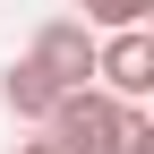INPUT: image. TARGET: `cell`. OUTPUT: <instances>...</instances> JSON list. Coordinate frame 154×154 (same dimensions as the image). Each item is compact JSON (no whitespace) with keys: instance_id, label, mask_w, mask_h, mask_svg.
Wrapping results in <instances>:
<instances>
[{"instance_id":"cell-4","label":"cell","mask_w":154,"mask_h":154,"mask_svg":"<svg viewBox=\"0 0 154 154\" xmlns=\"http://www.w3.org/2000/svg\"><path fill=\"white\" fill-rule=\"evenodd\" d=\"M51 103H60V86H51L34 60H17L9 69V111H17V120H51Z\"/></svg>"},{"instance_id":"cell-5","label":"cell","mask_w":154,"mask_h":154,"mask_svg":"<svg viewBox=\"0 0 154 154\" xmlns=\"http://www.w3.org/2000/svg\"><path fill=\"white\" fill-rule=\"evenodd\" d=\"M146 9H154V0H86V17H94V26H111V34L146 26Z\"/></svg>"},{"instance_id":"cell-3","label":"cell","mask_w":154,"mask_h":154,"mask_svg":"<svg viewBox=\"0 0 154 154\" xmlns=\"http://www.w3.org/2000/svg\"><path fill=\"white\" fill-rule=\"evenodd\" d=\"M26 60L43 69L60 94H77V86L94 77V43H86V26H69V17H60V26H43V34H34V51H26Z\"/></svg>"},{"instance_id":"cell-7","label":"cell","mask_w":154,"mask_h":154,"mask_svg":"<svg viewBox=\"0 0 154 154\" xmlns=\"http://www.w3.org/2000/svg\"><path fill=\"white\" fill-rule=\"evenodd\" d=\"M17 154H60V146H43V137H34V146H17Z\"/></svg>"},{"instance_id":"cell-2","label":"cell","mask_w":154,"mask_h":154,"mask_svg":"<svg viewBox=\"0 0 154 154\" xmlns=\"http://www.w3.org/2000/svg\"><path fill=\"white\" fill-rule=\"evenodd\" d=\"M94 77L111 86V103L154 94V34H146V26H128V34H111V43H94Z\"/></svg>"},{"instance_id":"cell-1","label":"cell","mask_w":154,"mask_h":154,"mask_svg":"<svg viewBox=\"0 0 154 154\" xmlns=\"http://www.w3.org/2000/svg\"><path fill=\"white\" fill-rule=\"evenodd\" d=\"M120 120H128V103H111V94H86V86H77V94H60V103H51V137L43 146H60V154H111V146H120Z\"/></svg>"},{"instance_id":"cell-6","label":"cell","mask_w":154,"mask_h":154,"mask_svg":"<svg viewBox=\"0 0 154 154\" xmlns=\"http://www.w3.org/2000/svg\"><path fill=\"white\" fill-rule=\"evenodd\" d=\"M111 154H154V120H146L137 103H128V120H120V146H111Z\"/></svg>"}]
</instances>
